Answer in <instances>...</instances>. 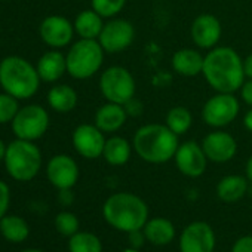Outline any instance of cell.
Listing matches in <instances>:
<instances>
[{
  "mask_svg": "<svg viewBox=\"0 0 252 252\" xmlns=\"http://www.w3.org/2000/svg\"><path fill=\"white\" fill-rule=\"evenodd\" d=\"M0 231L5 239L11 242H23L29 236V225L20 217H3L0 220Z\"/></svg>",
  "mask_w": 252,
  "mask_h": 252,
  "instance_id": "27",
  "label": "cell"
},
{
  "mask_svg": "<svg viewBox=\"0 0 252 252\" xmlns=\"http://www.w3.org/2000/svg\"><path fill=\"white\" fill-rule=\"evenodd\" d=\"M49 128V114L37 104L26 105L18 110L12 120V132L17 138L36 141L42 138Z\"/></svg>",
  "mask_w": 252,
  "mask_h": 252,
  "instance_id": "8",
  "label": "cell"
},
{
  "mask_svg": "<svg viewBox=\"0 0 252 252\" xmlns=\"http://www.w3.org/2000/svg\"><path fill=\"white\" fill-rule=\"evenodd\" d=\"M239 91H240L242 99H243L249 107H252V79H248L246 82H243V85H242V88H240Z\"/></svg>",
  "mask_w": 252,
  "mask_h": 252,
  "instance_id": "36",
  "label": "cell"
},
{
  "mask_svg": "<svg viewBox=\"0 0 252 252\" xmlns=\"http://www.w3.org/2000/svg\"><path fill=\"white\" fill-rule=\"evenodd\" d=\"M132 149L134 147L131 146V143L126 138L114 135V137H110L105 141L102 158L111 166H122L125 163H128V160L131 159Z\"/></svg>",
  "mask_w": 252,
  "mask_h": 252,
  "instance_id": "21",
  "label": "cell"
},
{
  "mask_svg": "<svg viewBox=\"0 0 252 252\" xmlns=\"http://www.w3.org/2000/svg\"><path fill=\"white\" fill-rule=\"evenodd\" d=\"M60 202L63 205H71V202H73L71 189H61L60 190Z\"/></svg>",
  "mask_w": 252,
  "mask_h": 252,
  "instance_id": "37",
  "label": "cell"
},
{
  "mask_svg": "<svg viewBox=\"0 0 252 252\" xmlns=\"http://www.w3.org/2000/svg\"><path fill=\"white\" fill-rule=\"evenodd\" d=\"M3 160L6 171L14 180L30 181L40 171L42 153L33 141L17 138L8 146Z\"/></svg>",
  "mask_w": 252,
  "mask_h": 252,
  "instance_id": "5",
  "label": "cell"
},
{
  "mask_svg": "<svg viewBox=\"0 0 252 252\" xmlns=\"http://www.w3.org/2000/svg\"><path fill=\"white\" fill-rule=\"evenodd\" d=\"M243 125H245V128H246L249 132H252V107H251L249 111L245 114V117H243Z\"/></svg>",
  "mask_w": 252,
  "mask_h": 252,
  "instance_id": "39",
  "label": "cell"
},
{
  "mask_svg": "<svg viewBox=\"0 0 252 252\" xmlns=\"http://www.w3.org/2000/svg\"><path fill=\"white\" fill-rule=\"evenodd\" d=\"M174 160L178 171L190 178H197L203 175L208 165V158L202 149V144L196 141H186L180 144Z\"/></svg>",
  "mask_w": 252,
  "mask_h": 252,
  "instance_id": "12",
  "label": "cell"
},
{
  "mask_svg": "<svg viewBox=\"0 0 252 252\" xmlns=\"http://www.w3.org/2000/svg\"><path fill=\"white\" fill-rule=\"evenodd\" d=\"M143 228H144L146 239L150 243L159 245V246L168 245L169 242H172V239L175 236V227H174V224L169 220L162 218V217L149 220Z\"/></svg>",
  "mask_w": 252,
  "mask_h": 252,
  "instance_id": "24",
  "label": "cell"
},
{
  "mask_svg": "<svg viewBox=\"0 0 252 252\" xmlns=\"http://www.w3.org/2000/svg\"><path fill=\"white\" fill-rule=\"evenodd\" d=\"M20 110L18 99L9 94H0V125L12 123Z\"/></svg>",
  "mask_w": 252,
  "mask_h": 252,
  "instance_id": "30",
  "label": "cell"
},
{
  "mask_svg": "<svg viewBox=\"0 0 252 252\" xmlns=\"http://www.w3.org/2000/svg\"><path fill=\"white\" fill-rule=\"evenodd\" d=\"M99 91L108 102L126 104L135 96L137 85L132 73L122 65L105 68L99 77Z\"/></svg>",
  "mask_w": 252,
  "mask_h": 252,
  "instance_id": "7",
  "label": "cell"
},
{
  "mask_svg": "<svg viewBox=\"0 0 252 252\" xmlns=\"http://www.w3.org/2000/svg\"><path fill=\"white\" fill-rule=\"evenodd\" d=\"M40 37L42 40L55 49L64 48L67 46L71 40H73V34L74 32V26L64 17L60 15H51L46 17L42 24H40Z\"/></svg>",
  "mask_w": 252,
  "mask_h": 252,
  "instance_id": "16",
  "label": "cell"
},
{
  "mask_svg": "<svg viewBox=\"0 0 252 252\" xmlns=\"http://www.w3.org/2000/svg\"><path fill=\"white\" fill-rule=\"evenodd\" d=\"M6 149H8V146L0 140V160H3L5 159V155H6Z\"/></svg>",
  "mask_w": 252,
  "mask_h": 252,
  "instance_id": "41",
  "label": "cell"
},
{
  "mask_svg": "<svg viewBox=\"0 0 252 252\" xmlns=\"http://www.w3.org/2000/svg\"><path fill=\"white\" fill-rule=\"evenodd\" d=\"M248 191V178L242 175H227L221 178L217 186V194L220 200L225 203H234L240 200Z\"/></svg>",
  "mask_w": 252,
  "mask_h": 252,
  "instance_id": "22",
  "label": "cell"
},
{
  "mask_svg": "<svg viewBox=\"0 0 252 252\" xmlns=\"http://www.w3.org/2000/svg\"><path fill=\"white\" fill-rule=\"evenodd\" d=\"M73 146L74 150L85 159H98L102 156L105 137L104 132L94 123H82L73 132Z\"/></svg>",
  "mask_w": 252,
  "mask_h": 252,
  "instance_id": "11",
  "label": "cell"
},
{
  "mask_svg": "<svg viewBox=\"0 0 252 252\" xmlns=\"http://www.w3.org/2000/svg\"><path fill=\"white\" fill-rule=\"evenodd\" d=\"M239 110V99L234 96V94L217 92V95L211 96L203 104L202 119L211 128L221 129L236 120Z\"/></svg>",
  "mask_w": 252,
  "mask_h": 252,
  "instance_id": "9",
  "label": "cell"
},
{
  "mask_svg": "<svg viewBox=\"0 0 252 252\" xmlns=\"http://www.w3.org/2000/svg\"><path fill=\"white\" fill-rule=\"evenodd\" d=\"M245 171H246V178L252 181V156H251V158L248 159V162H246V168H245Z\"/></svg>",
  "mask_w": 252,
  "mask_h": 252,
  "instance_id": "40",
  "label": "cell"
},
{
  "mask_svg": "<svg viewBox=\"0 0 252 252\" xmlns=\"http://www.w3.org/2000/svg\"><path fill=\"white\" fill-rule=\"evenodd\" d=\"M123 105H125V110H126V113H128V116H132V117L140 116L143 113V110H144L141 101H138L135 96L132 99H129L126 104H123Z\"/></svg>",
  "mask_w": 252,
  "mask_h": 252,
  "instance_id": "33",
  "label": "cell"
},
{
  "mask_svg": "<svg viewBox=\"0 0 252 252\" xmlns=\"http://www.w3.org/2000/svg\"><path fill=\"white\" fill-rule=\"evenodd\" d=\"M123 252H140L138 249H134V248H131V249H126V251H123Z\"/></svg>",
  "mask_w": 252,
  "mask_h": 252,
  "instance_id": "43",
  "label": "cell"
},
{
  "mask_svg": "<svg viewBox=\"0 0 252 252\" xmlns=\"http://www.w3.org/2000/svg\"><path fill=\"white\" fill-rule=\"evenodd\" d=\"M102 215L111 227L129 233L146 225L149 221V208L140 196L122 191L111 194L105 200Z\"/></svg>",
  "mask_w": 252,
  "mask_h": 252,
  "instance_id": "3",
  "label": "cell"
},
{
  "mask_svg": "<svg viewBox=\"0 0 252 252\" xmlns=\"http://www.w3.org/2000/svg\"><path fill=\"white\" fill-rule=\"evenodd\" d=\"M40 80L37 68L21 57L11 55L0 63V86L17 99L32 98L37 92Z\"/></svg>",
  "mask_w": 252,
  "mask_h": 252,
  "instance_id": "4",
  "label": "cell"
},
{
  "mask_svg": "<svg viewBox=\"0 0 252 252\" xmlns=\"http://www.w3.org/2000/svg\"><path fill=\"white\" fill-rule=\"evenodd\" d=\"M165 125L172 132H175L178 137L184 135V134L189 132V129L191 128V125H193L191 111L187 107H183V105L172 107L166 114Z\"/></svg>",
  "mask_w": 252,
  "mask_h": 252,
  "instance_id": "26",
  "label": "cell"
},
{
  "mask_svg": "<svg viewBox=\"0 0 252 252\" xmlns=\"http://www.w3.org/2000/svg\"><path fill=\"white\" fill-rule=\"evenodd\" d=\"M68 249L70 252H102V245L95 234L88 231H77L70 237Z\"/></svg>",
  "mask_w": 252,
  "mask_h": 252,
  "instance_id": "28",
  "label": "cell"
},
{
  "mask_svg": "<svg viewBox=\"0 0 252 252\" xmlns=\"http://www.w3.org/2000/svg\"><path fill=\"white\" fill-rule=\"evenodd\" d=\"M231 252H252V236H243L236 240Z\"/></svg>",
  "mask_w": 252,
  "mask_h": 252,
  "instance_id": "35",
  "label": "cell"
},
{
  "mask_svg": "<svg viewBox=\"0 0 252 252\" xmlns=\"http://www.w3.org/2000/svg\"><path fill=\"white\" fill-rule=\"evenodd\" d=\"M74 32L79 34L80 39H95L98 40L104 23H102V17L99 14H96L94 9H86L82 11L76 20H74Z\"/></svg>",
  "mask_w": 252,
  "mask_h": 252,
  "instance_id": "23",
  "label": "cell"
},
{
  "mask_svg": "<svg viewBox=\"0 0 252 252\" xmlns=\"http://www.w3.org/2000/svg\"><path fill=\"white\" fill-rule=\"evenodd\" d=\"M128 240H129V243H131V246L134 249H140L144 245V240H147V239H146L144 231H141V228H140V230L129 231L128 233Z\"/></svg>",
  "mask_w": 252,
  "mask_h": 252,
  "instance_id": "34",
  "label": "cell"
},
{
  "mask_svg": "<svg viewBox=\"0 0 252 252\" xmlns=\"http://www.w3.org/2000/svg\"><path fill=\"white\" fill-rule=\"evenodd\" d=\"M135 37V29L131 21L125 18H113L104 24L98 37L105 54H119L128 49Z\"/></svg>",
  "mask_w": 252,
  "mask_h": 252,
  "instance_id": "10",
  "label": "cell"
},
{
  "mask_svg": "<svg viewBox=\"0 0 252 252\" xmlns=\"http://www.w3.org/2000/svg\"><path fill=\"white\" fill-rule=\"evenodd\" d=\"M128 0H91L92 9L102 18H114L122 12Z\"/></svg>",
  "mask_w": 252,
  "mask_h": 252,
  "instance_id": "29",
  "label": "cell"
},
{
  "mask_svg": "<svg viewBox=\"0 0 252 252\" xmlns=\"http://www.w3.org/2000/svg\"><path fill=\"white\" fill-rule=\"evenodd\" d=\"M9 206V187L0 180V220H2Z\"/></svg>",
  "mask_w": 252,
  "mask_h": 252,
  "instance_id": "32",
  "label": "cell"
},
{
  "mask_svg": "<svg viewBox=\"0 0 252 252\" xmlns=\"http://www.w3.org/2000/svg\"><path fill=\"white\" fill-rule=\"evenodd\" d=\"M37 73L43 82H57L67 71L65 55L60 51H48L37 63Z\"/></svg>",
  "mask_w": 252,
  "mask_h": 252,
  "instance_id": "20",
  "label": "cell"
},
{
  "mask_svg": "<svg viewBox=\"0 0 252 252\" xmlns=\"http://www.w3.org/2000/svg\"><path fill=\"white\" fill-rule=\"evenodd\" d=\"M205 57L197 49L183 48L172 55V68L184 77H196L202 74Z\"/></svg>",
  "mask_w": 252,
  "mask_h": 252,
  "instance_id": "19",
  "label": "cell"
},
{
  "mask_svg": "<svg viewBox=\"0 0 252 252\" xmlns=\"http://www.w3.org/2000/svg\"><path fill=\"white\" fill-rule=\"evenodd\" d=\"M243 71L246 79H252V54L243 60Z\"/></svg>",
  "mask_w": 252,
  "mask_h": 252,
  "instance_id": "38",
  "label": "cell"
},
{
  "mask_svg": "<svg viewBox=\"0 0 252 252\" xmlns=\"http://www.w3.org/2000/svg\"><path fill=\"white\" fill-rule=\"evenodd\" d=\"M105 51L95 39H79L65 55L67 73L77 79L85 80L96 74L104 63Z\"/></svg>",
  "mask_w": 252,
  "mask_h": 252,
  "instance_id": "6",
  "label": "cell"
},
{
  "mask_svg": "<svg viewBox=\"0 0 252 252\" xmlns=\"http://www.w3.org/2000/svg\"><path fill=\"white\" fill-rule=\"evenodd\" d=\"M46 174L51 184L58 190L71 189L79 180V166L73 158L67 155H57L49 160Z\"/></svg>",
  "mask_w": 252,
  "mask_h": 252,
  "instance_id": "17",
  "label": "cell"
},
{
  "mask_svg": "<svg viewBox=\"0 0 252 252\" xmlns=\"http://www.w3.org/2000/svg\"><path fill=\"white\" fill-rule=\"evenodd\" d=\"M202 74L214 91L225 94L239 91L246 79L243 60L230 46H215L209 49L203 60Z\"/></svg>",
  "mask_w": 252,
  "mask_h": 252,
  "instance_id": "1",
  "label": "cell"
},
{
  "mask_svg": "<svg viewBox=\"0 0 252 252\" xmlns=\"http://www.w3.org/2000/svg\"><path fill=\"white\" fill-rule=\"evenodd\" d=\"M215 234L209 224L196 221L189 224L181 233V252H214Z\"/></svg>",
  "mask_w": 252,
  "mask_h": 252,
  "instance_id": "13",
  "label": "cell"
},
{
  "mask_svg": "<svg viewBox=\"0 0 252 252\" xmlns=\"http://www.w3.org/2000/svg\"><path fill=\"white\" fill-rule=\"evenodd\" d=\"M193 43L200 49H212L218 45L222 27L220 20L212 14H200L194 18L190 27Z\"/></svg>",
  "mask_w": 252,
  "mask_h": 252,
  "instance_id": "15",
  "label": "cell"
},
{
  "mask_svg": "<svg viewBox=\"0 0 252 252\" xmlns=\"http://www.w3.org/2000/svg\"><path fill=\"white\" fill-rule=\"evenodd\" d=\"M178 146V135L162 123L141 126L132 138L135 153L149 163H165L174 159Z\"/></svg>",
  "mask_w": 252,
  "mask_h": 252,
  "instance_id": "2",
  "label": "cell"
},
{
  "mask_svg": "<svg viewBox=\"0 0 252 252\" xmlns=\"http://www.w3.org/2000/svg\"><path fill=\"white\" fill-rule=\"evenodd\" d=\"M77 92L68 85H55L48 92V104L58 113H70L77 105Z\"/></svg>",
  "mask_w": 252,
  "mask_h": 252,
  "instance_id": "25",
  "label": "cell"
},
{
  "mask_svg": "<svg viewBox=\"0 0 252 252\" xmlns=\"http://www.w3.org/2000/svg\"><path fill=\"white\" fill-rule=\"evenodd\" d=\"M202 149L208 160L215 162V163H225L236 156L237 143L231 134L217 129L214 132H209L203 138Z\"/></svg>",
  "mask_w": 252,
  "mask_h": 252,
  "instance_id": "14",
  "label": "cell"
},
{
  "mask_svg": "<svg viewBox=\"0 0 252 252\" xmlns=\"http://www.w3.org/2000/svg\"><path fill=\"white\" fill-rule=\"evenodd\" d=\"M55 227L63 236H73L79 230V220L71 212H61L55 218Z\"/></svg>",
  "mask_w": 252,
  "mask_h": 252,
  "instance_id": "31",
  "label": "cell"
},
{
  "mask_svg": "<svg viewBox=\"0 0 252 252\" xmlns=\"http://www.w3.org/2000/svg\"><path fill=\"white\" fill-rule=\"evenodd\" d=\"M128 113L125 110V105L116 102H105L102 104L95 113V125L105 134L117 132L128 120Z\"/></svg>",
  "mask_w": 252,
  "mask_h": 252,
  "instance_id": "18",
  "label": "cell"
},
{
  "mask_svg": "<svg viewBox=\"0 0 252 252\" xmlns=\"http://www.w3.org/2000/svg\"><path fill=\"white\" fill-rule=\"evenodd\" d=\"M23 252H42V251H39V249H26Z\"/></svg>",
  "mask_w": 252,
  "mask_h": 252,
  "instance_id": "42",
  "label": "cell"
}]
</instances>
